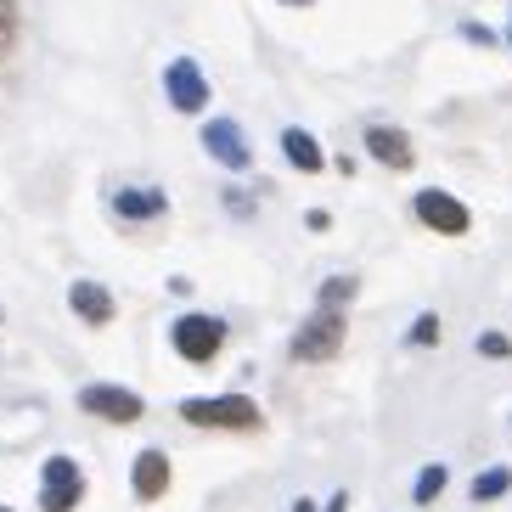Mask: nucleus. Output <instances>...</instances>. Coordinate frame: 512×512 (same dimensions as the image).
Wrapping results in <instances>:
<instances>
[{
	"mask_svg": "<svg viewBox=\"0 0 512 512\" xmlns=\"http://www.w3.org/2000/svg\"><path fill=\"white\" fill-rule=\"evenodd\" d=\"M181 417L197 422V428H254L259 406L248 394H220V400H186Z\"/></svg>",
	"mask_w": 512,
	"mask_h": 512,
	"instance_id": "1",
	"label": "nucleus"
},
{
	"mask_svg": "<svg viewBox=\"0 0 512 512\" xmlns=\"http://www.w3.org/2000/svg\"><path fill=\"white\" fill-rule=\"evenodd\" d=\"M338 344H344V316H338V304H321L316 316L299 327L293 355L299 361H327V355H338Z\"/></svg>",
	"mask_w": 512,
	"mask_h": 512,
	"instance_id": "2",
	"label": "nucleus"
},
{
	"mask_svg": "<svg viewBox=\"0 0 512 512\" xmlns=\"http://www.w3.org/2000/svg\"><path fill=\"white\" fill-rule=\"evenodd\" d=\"M85 496V473L74 467V456H51L40 473V507L46 512H74V501Z\"/></svg>",
	"mask_w": 512,
	"mask_h": 512,
	"instance_id": "3",
	"label": "nucleus"
},
{
	"mask_svg": "<svg viewBox=\"0 0 512 512\" xmlns=\"http://www.w3.org/2000/svg\"><path fill=\"white\" fill-rule=\"evenodd\" d=\"M226 344V321L214 316H181L175 321V349H181L186 361H214Z\"/></svg>",
	"mask_w": 512,
	"mask_h": 512,
	"instance_id": "4",
	"label": "nucleus"
},
{
	"mask_svg": "<svg viewBox=\"0 0 512 512\" xmlns=\"http://www.w3.org/2000/svg\"><path fill=\"white\" fill-rule=\"evenodd\" d=\"M417 220L422 226H434L439 237H462L467 226H473V214H467V203H456L451 192H417Z\"/></svg>",
	"mask_w": 512,
	"mask_h": 512,
	"instance_id": "5",
	"label": "nucleus"
},
{
	"mask_svg": "<svg viewBox=\"0 0 512 512\" xmlns=\"http://www.w3.org/2000/svg\"><path fill=\"white\" fill-rule=\"evenodd\" d=\"M164 91L169 102L181 107V113H203V102H209V79H203V68H197L192 57H175L164 74Z\"/></svg>",
	"mask_w": 512,
	"mask_h": 512,
	"instance_id": "6",
	"label": "nucleus"
},
{
	"mask_svg": "<svg viewBox=\"0 0 512 512\" xmlns=\"http://www.w3.org/2000/svg\"><path fill=\"white\" fill-rule=\"evenodd\" d=\"M79 406L91 411V417H107V422H136L141 417V394L113 389V383H91V389H79Z\"/></svg>",
	"mask_w": 512,
	"mask_h": 512,
	"instance_id": "7",
	"label": "nucleus"
},
{
	"mask_svg": "<svg viewBox=\"0 0 512 512\" xmlns=\"http://www.w3.org/2000/svg\"><path fill=\"white\" fill-rule=\"evenodd\" d=\"M203 147H209L226 169H248V164H254V152H248V141H242V130L231 119H214L209 130H203Z\"/></svg>",
	"mask_w": 512,
	"mask_h": 512,
	"instance_id": "8",
	"label": "nucleus"
},
{
	"mask_svg": "<svg viewBox=\"0 0 512 512\" xmlns=\"http://www.w3.org/2000/svg\"><path fill=\"white\" fill-rule=\"evenodd\" d=\"M68 304H74V316H85L91 327H107V321H113V299H107L102 282H74L68 287Z\"/></svg>",
	"mask_w": 512,
	"mask_h": 512,
	"instance_id": "9",
	"label": "nucleus"
},
{
	"mask_svg": "<svg viewBox=\"0 0 512 512\" xmlns=\"http://www.w3.org/2000/svg\"><path fill=\"white\" fill-rule=\"evenodd\" d=\"M164 490H169V456L164 451H141L136 456V496L158 501Z\"/></svg>",
	"mask_w": 512,
	"mask_h": 512,
	"instance_id": "10",
	"label": "nucleus"
},
{
	"mask_svg": "<svg viewBox=\"0 0 512 512\" xmlns=\"http://www.w3.org/2000/svg\"><path fill=\"white\" fill-rule=\"evenodd\" d=\"M366 147H372L377 164H389V169H411V141L400 136V130H366Z\"/></svg>",
	"mask_w": 512,
	"mask_h": 512,
	"instance_id": "11",
	"label": "nucleus"
},
{
	"mask_svg": "<svg viewBox=\"0 0 512 512\" xmlns=\"http://www.w3.org/2000/svg\"><path fill=\"white\" fill-rule=\"evenodd\" d=\"M113 209H119L124 220H152V214L169 209V197L158 192V186H136V192H119V197H113Z\"/></svg>",
	"mask_w": 512,
	"mask_h": 512,
	"instance_id": "12",
	"label": "nucleus"
},
{
	"mask_svg": "<svg viewBox=\"0 0 512 512\" xmlns=\"http://www.w3.org/2000/svg\"><path fill=\"white\" fill-rule=\"evenodd\" d=\"M282 152H287V164L304 169V175H316V169L327 164V158H321V141L310 136V130H287V136H282Z\"/></svg>",
	"mask_w": 512,
	"mask_h": 512,
	"instance_id": "13",
	"label": "nucleus"
},
{
	"mask_svg": "<svg viewBox=\"0 0 512 512\" xmlns=\"http://www.w3.org/2000/svg\"><path fill=\"white\" fill-rule=\"evenodd\" d=\"M507 490H512V473H507V467H490V473H479V479H473V507L507 496Z\"/></svg>",
	"mask_w": 512,
	"mask_h": 512,
	"instance_id": "14",
	"label": "nucleus"
},
{
	"mask_svg": "<svg viewBox=\"0 0 512 512\" xmlns=\"http://www.w3.org/2000/svg\"><path fill=\"white\" fill-rule=\"evenodd\" d=\"M445 479H451V473H445V467H422V473H417V484H411V501H417V507H428V501H434L439 496V490H445Z\"/></svg>",
	"mask_w": 512,
	"mask_h": 512,
	"instance_id": "15",
	"label": "nucleus"
},
{
	"mask_svg": "<svg viewBox=\"0 0 512 512\" xmlns=\"http://www.w3.org/2000/svg\"><path fill=\"white\" fill-rule=\"evenodd\" d=\"M411 344H439V316H417V321H411Z\"/></svg>",
	"mask_w": 512,
	"mask_h": 512,
	"instance_id": "16",
	"label": "nucleus"
},
{
	"mask_svg": "<svg viewBox=\"0 0 512 512\" xmlns=\"http://www.w3.org/2000/svg\"><path fill=\"white\" fill-rule=\"evenodd\" d=\"M479 355H512V344L501 338V332H484V338H479Z\"/></svg>",
	"mask_w": 512,
	"mask_h": 512,
	"instance_id": "17",
	"label": "nucleus"
},
{
	"mask_svg": "<svg viewBox=\"0 0 512 512\" xmlns=\"http://www.w3.org/2000/svg\"><path fill=\"white\" fill-rule=\"evenodd\" d=\"M349 293H355V282H349V276H338V282H332L327 293H321V304H344Z\"/></svg>",
	"mask_w": 512,
	"mask_h": 512,
	"instance_id": "18",
	"label": "nucleus"
},
{
	"mask_svg": "<svg viewBox=\"0 0 512 512\" xmlns=\"http://www.w3.org/2000/svg\"><path fill=\"white\" fill-rule=\"evenodd\" d=\"M293 512H316V501H299V507H293Z\"/></svg>",
	"mask_w": 512,
	"mask_h": 512,
	"instance_id": "19",
	"label": "nucleus"
},
{
	"mask_svg": "<svg viewBox=\"0 0 512 512\" xmlns=\"http://www.w3.org/2000/svg\"><path fill=\"white\" fill-rule=\"evenodd\" d=\"M507 40H512V29H507Z\"/></svg>",
	"mask_w": 512,
	"mask_h": 512,
	"instance_id": "20",
	"label": "nucleus"
},
{
	"mask_svg": "<svg viewBox=\"0 0 512 512\" xmlns=\"http://www.w3.org/2000/svg\"><path fill=\"white\" fill-rule=\"evenodd\" d=\"M0 6H6V0H0Z\"/></svg>",
	"mask_w": 512,
	"mask_h": 512,
	"instance_id": "21",
	"label": "nucleus"
},
{
	"mask_svg": "<svg viewBox=\"0 0 512 512\" xmlns=\"http://www.w3.org/2000/svg\"><path fill=\"white\" fill-rule=\"evenodd\" d=\"M0 512H6V507H0Z\"/></svg>",
	"mask_w": 512,
	"mask_h": 512,
	"instance_id": "22",
	"label": "nucleus"
}]
</instances>
